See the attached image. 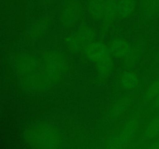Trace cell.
<instances>
[{
  "label": "cell",
  "instance_id": "obj_17",
  "mask_svg": "<svg viewBox=\"0 0 159 149\" xmlns=\"http://www.w3.org/2000/svg\"><path fill=\"white\" fill-rule=\"evenodd\" d=\"M139 82V77L138 74L130 70L124 71L120 76V85L124 89L127 91L134 90L138 88Z\"/></svg>",
  "mask_w": 159,
  "mask_h": 149
},
{
  "label": "cell",
  "instance_id": "obj_4",
  "mask_svg": "<svg viewBox=\"0 0 159 149\" xmlns=\"http://www.w3.org/2000/svg\"><path fill=\"white\" fill-rule=\"evenodd\" d=\"M96 37V30L93 26L82 25L75 34L65 37V43L69 51L78 52L82 51L84 47L94 41Z\"/></svg>",
  "mask_w": 159,
  "mask_h": 149
},
{
  "label": "cell",
  "instance_id": "obj_11",
  "mask_svg": "<svg viewBox=\"0 0 159 149\" xmlns=\"http://www.w3.org/2000/svg\"><path fill=\"white\" fill-rule=\"evenodd\" d=\"M131 47V45L125 39L115 38L110 41L109 51L113 57L124 60L130 52Z\"/></svg>",
  "mask_w": 159,
  "mask_h": 149
},
{
  "label": "cell",
  "instance_id": "obj_20",
  "mask_svg": "<svg viewBox=\"0 0 159 149\" xmlns=\"http://www.w3.org/2000/svg\"><path fill=\"white\" fill-rule=\"evenodd\" d=\"M159 94V79L150 84L143 96V102H149L153 101Z\"/></svg>",
  "mask_w": 159,
  "mask_h": 149
},
{
  "label": "cell",
  "instance_id": "obj_3",
  "mask_svg": "<svg viewBox=\"0 0 159 149\" xmlns=\"http://www.w3.org/2000/svg\"><path fill=\"white\" fill-rule=\"evenodd\" d=\"M140 128L138 118L133 117L124 124L119 133L106 141L104 147L107 148L116 149L124 147L130 142L136 136Z\"/></svg>",
  "mask_w": 159,
  "mask_h": 149
},
{
  "label": "cell",
  "instance_id": "obj_21",
  "mask_svg": "<svg viewBox=\"0 0 159 149\" xmlns=\"http://www.w3.org/2000/svg\"><path fill=\"white\" fill-rule=\"evenodd\" d=\"M152 108L155 110H159V94L153 100V103H152Z\"/></svg>",
  "mask_w": 159,
  "mask_h": 149
},
{
  "label": "cell",
  "instance_id": "obj_18",
  "mask_svg": "<svg viewBox=\"0 0 159 149\" xmlns=\"http://www.w3.org/2000/svg\"><path fill=\"white\" fill-rule=\"evenodd\" d=\"M142 52V44L138 43L136 45L132 47L130 52L127 55V57L124 59V66L127 68H131L134 66L139 61Z\"/></svg>",
  "mask_w": 159,
  "mask_h": 149
},
{
  "label": "cell",
  "instance_id": "obj_12",
  "mask_svg": "<svg viewBox=\"0 0 159 149\" xmlns=\"http://www.w3.org/2000/svg\"><path fill=\"white\" fill-rule=\"evenodd\" d=\"M96 68L97 71L96 82L98 84H101L108 79L113 71V61L110 54L99 60V61L96 62Z\"/></svg>",
  "mask_w": 159,
  "mask_h": 149
},
{
  "label": "cell",
  "instance_id": "obj_14",
  "mask_svg": "<svg viewBox=\"0 0 159 149\" xmlns=\"http://www.w3.org/2000/svg\"><path fill=\"white\" fill-rule=\"evenodd\" d=\"M87 7L89 14L93 20L96 22L102 21L105 12L106 0H88Z\"/></svg>",
  "mask_w": 159,
  "mask_h": 149
},
{
  "label": "cell",
  "instance_id": "obj_7",
  "mask_svg": "<svg viewBox=\"0 0 159 149\" xmlns=\"http://www.w3.org/2000/svg\"><path fill=\"white\" fill-rule=\"evenodd\" d=\"M82 54L87 60L96 63L110 54V51L104 43L94 40L84 47Z\"/></svg>",
  "mask_w": 159,
  "mask_h": 149
},
{
  "label": "cell",
  "instance_id": "obj_9",
  "mask_svg": "<svg viewBox=\"0 0 159 149\" xmlns=\"http://www.w3.org/2000/svg\"><path fill=\"white\" fill-rule=\"evenodd\" d=\"M117 2L118 0H106L105 12L100 32L102 36L106 35L110 28L113 26L117 17Z\"/></svg>",
  "mask_w": 159,
  "mask_h": 149
},
{
  "label": "cell",
  "instance_id": "obj_1",
  "mask_svg": "<svg viewBox=\"0 0 159 149\" xmlns=\"http://www.w3.org/2000/svg\"><path fill=\"white\" fill-rule=\"evenodd\" d=\"M24 138L30 145L40 149L57 148L62 142L59 129L47 122H39L30 127L25 133Z\"/></svg>",
  "mask_w": 159,
  "mask_h": 149
},
{
  "label": "cell",
  "instance_id": "obj_16",
  "mask_svg": "<svg viewBox=\"0 0 159 149\" xmlns=\"http://www.w3.org/2000/svg\"><path fill=\"white\" fill-rule=\"evenodd\" d=\"M140 12L144 19H152L159 13V0H140Z\"/></svg>",
  "mask_w": 159,
  "mask_h": 149
},
{
  "label": "cell",
  "instance_id": "obj_23",
  "mask_svg": "<svg viewBox=\"0 0 159 149\" xmlns=\"http://www.w3.org/2000/svg\"><path fill=\"white\" fill-rule=\"evenodd\" d=\"M45 1H51V0H45Z\"/></svg>",
  "mask_w": 159,
  "mask_h": 149
},
{
  "label": "cell",
  "instance_id": "obj_2",
  "mask_svg": "<svg viewBox=\"0 0 159 149\" xmlns=\"http://www.w3.org/2000/svg\"><path fill=\"white\" fill-rule=\"evenodd\" d=\"M43 73L51 85H54L63 78L68 69V61L61 52L50 51L43 54Z\"/></svg>",
  "mask_w": 159,
  "mask_h": 149
},
{
  "label": "cell",
  "instance_id": "obj_8",
  "mask_svg": "<svg viewBox=\"0 0 159 149\" xmlns=\"http://www.w3.org/2000/svg\"><path fill=\"white\" fill-rule=\"evenodd\" d=\"M23 85L26 88L33 91H43L52 86L43 71L38 72L37 71L25 75Z\"/></svg>",
  "mask_w": 159,
  "mask_h": 149
},
{
  "label": "cell",
  "instance_id": "obj_22",
  "mask_svg": "<svg viewBox=\"0 0 159 149\" xmlns=\"http://www.w3.org/2000/svg\"><path fill=\"white\" fill-rule=\"evenodd\" d=\"M149 147H152V148H159V141L152 143V144L149 146Z\"/></svg>",
  "mask_w": 159,
  "mask_h": 149
},
{
  "label": "cell",
  "instance_id": "obj_10",
  "mask_svg": "<svg viewBox=\"0 0 159 149\" xmlns=\"http://www.w3.org/2000/svg\"><path fill=\"white\" fill-rule=\"evenodd\" d=\"M40 61L36 56L31 54H23L17 61V69L24 75L34 73L40 67Z\"/></svg>",
  "mask_w": 159,
  "mask_h": 149
},
{
  "label": "cell",
  "instance_id": "obj_13",
  "mask_svg": "<svg viewBox=\"0 0 159 149\" xmlns=\"http://www.w3.org/2000/svg\"><path fill=\"white\" fill-rule=\"evenodd\" d=\"M51 24V17L50 16H45L37 22L30 28L27 34V38L33 40L40 38L48 30Z\"/></svg>",
  "mask_w": 159,
  "mask_h": 149
},
{
  "label": "cell",
  "instance_id": "obj_5",
  "mask_svg": "<svg viewBox=\"0 0 159 149\" xmlns=\"http://www.w3.org/2000/svg\"><path fill=\"white\" fill-rule=\"evenodd\" d=\"M82 15V6L79 0H65L61 11V23L65 28L74 26Z\"/></svg>",
  "mask_w": 159,
  "mask_h": 149
},
{
  "label": "cell",
  "instance_id": "obj_15",
  "mask_svg": "<svg viewBox=\"0 0 159 149\" xmlns=\"http://www.w3.org/2000/svg\"><path fill=\"white\" fill-rule=\"evenodd\" d=\"M138 0H118L117 17L125 20L134 15L138 6Z\"/></svg>",
  "mask_w": 159,
  "mask_h": 149
},
{
  "label": "cell",
  "instance_id": "obj_19",
  "mask_svg": "<svg viewBox=\"0 0 159 149\" xmlns=\"http://www.w3.org/2000/svg\"><path fill=\"white\" fill-rule=\"evenodd\" d=\"M159 135V116L151 120L143 132V139L150 141Z\"/></svg>",
  "mask_w": 159,
  "mask_h": 149
},
{
  "label": "cell",
  "instance_id": "obj_6",
  "mask_svg": "<svg viewBox=\"0 0 159 149\" xmlns=\"http://www.w3.org/2000/svg\"><path fill=\"white\" fill-rule=\"evenodd\" d=\"M134 99V97L133 95H126L118 99L109 110L107 115V120L111 122L124 116L132 106Z\"/></svg>",
  "mask_w": 159,
  "mask_h": 149
}]
</instances>
